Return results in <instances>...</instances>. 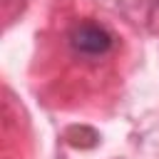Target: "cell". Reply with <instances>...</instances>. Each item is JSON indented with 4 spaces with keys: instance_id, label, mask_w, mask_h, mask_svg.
Instances as JSON below:
<instances>
[{
    "instance_id": "obj_1",
    "label": "cell",
    "mask_w": 159,
    "mask_h": 159,
    "mask_svg": "<svg viewBox=\"0 0 159 159\" xmlns=\"http://www.w3.org/2000/svg\"><path fill=\"white\" fill-rule=\"evenodd\" d=\"M67 47L77 60H102L114 50V35L97 20H77L67 30Z\"/></svg>"
}]
</instances>
